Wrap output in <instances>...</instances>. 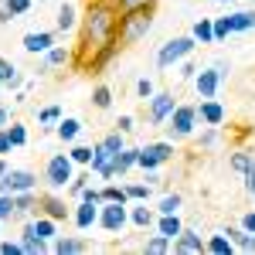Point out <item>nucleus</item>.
<instances>
[{
	"label": "nucleus",
	"mask_w": 255,
	"mask_h": 255,
	"mask_svg": "<svg viewBox=\"0 0 255 255\" xmlns=\"http://www.w3.org/2000/svg\"><path fill=\"white\" fill-rule=\"evenodd\" d=\"M10 150H14V143H10V133H7V129H0V157H3V153H10Z\"/></svg>",
	"instance_id": "obj_49"
},
{
	"label": "nucleus",
	"mask_w": 255,
	"mask_h": 255,
	"mask_svg": "<svg viewBox=\"0 0 255 255\" xmlns=\"http://www.w3.org/2000/svg\"><path fill=\"white\" fill-rule=\"evenodd\" d=\"M150 191H153V184H150V180H146V184H129V187H126L129 201H146V197H150Z\"/></svg>",
	"instance_id": "obj_36"
},
{
	"label": "nucleus",
	"mask_w": 255,
	"mask_h": 255,
	"mask_svg": "<svg viewBox=\"0 0 255 255\" xmlns=\"http://www.w3.org/2000/svg\"><path fill=\"white\" fill-rule=\"evenodd\" d=\"M126 218H129V211H126V204H119V201H102L99 204V225L106 228V232H123V225H126Z\"/></svg>",
	"instance_id": "obj_6"
},
{
	"label": "nucleus",
	"mask_w": 255,
	"mask_h": 255,
	"mask_svg": "<svg viewBox=\"0 0 255 255\" xmlns=\"http://www.w3.org/2000/svg\"><path fill=\"white\" fill-rule=\"evenodd\" d=\"M157 0H119V10H143V7H153Z\"/></svg>",
	"instance_id": "obj_43"
},
{
	"label": "nucleus",
	"mask_w": 255,
	"mask_h": 255,
	"mask_svg": "<svg viewBox=\"0 0 255 255\" xmlns=\"http://www.w3.org/2000/svg\"><path fill=\"white\" fill-rule=\"evenodd\" d=\"M92 106H96V109H109V106H113V92H109L106 85H96V89H92Z\"/></svg>",
	"instance_id": "obj_30"
},
{
	"label": "nucleus",
	"mask_w": 255,
	"mask_h": 255,
	"mask_svg": "<svg viewBox=\"0 0 255 255\" xmlns=\"http://www.w3.org/2000/svg\"><path fill=\"white\" fill-rule=\"evenodd\" d=\"M58 119H61V109L58 106H44L38 113V123L41 126H58Z\"/></svg>",
	"instance_id": "obj_34"
},
{
	"label": "nucleus",
	"mask_w": 255,
	"mask_h": 255,
	"mask_svg": "<svg viewBox=\"0 0 255 255\" xmlns=\"http://www.w3.org/2000/svg\"><path fill=\"white\" fill-rule=\"evenodd\" d=\"M102 201H119V204H126L129 201V194H126V187H102Z\"/></svg>",
	"instance_id": "obj_39"
},
{
	"label": "nucleus",
	"mask_w": 255,
	"mask_h": 255,
	"mask_svg": "<svg viewBox=\"0 0 255 255\" xmlns=\"http://www.w3.org/2000/svg\"><path fill=\"white\" fill-rule=\"evenodd\" d=\"M174 109H177V102H174L170 92H153V96H150V123H153V126L167 123Z\"/></svg>",
	"instance_id": "obj_10"
},
{
	"label": "nucleus",
	"mask_w": 255,
	"mask_h": 255,
	"mask_svg": "<svg viewBox=\"0 0 255 255\" xmlns=\"http://www.w3.org/2000/svg\"><path fill=\"white\" fill-rule=\"evenodd\" d=\"M170 245H174V242H170L167 235H153L150 242H146V252H150V255H163Z\"/></svg>",
	"instance_id": "obj_35"
},
{
	"label": "nucleus",
	"mask_w": 255,
	"mask_h": 255,
	"mask_svg": "<svg viewBox=\"0 0 255 255\" xmlns=\"http://www.w3.org/2000/svg\"><path fill=\"white\" fill-rule=\"evenodd\" d=\"M14 201H17V215L34 211V191H20V194H14Z\"/></svg>",
	"instance_id": "obj_33"
},
{
	"label": "nucleus",
	"mask_w": 255,
	"mask_h": 255,
	"mask_svg": "<svg viewBox=\"0 0 255 255\" xmlns=\"http://www.w3.org/2000/svg\"><path fill=\"white\" fill-rule=\"evenodd\" d=\"M129 221H133V225H139V228H150V225H153V211L146 208V201H143V204H136V208H129Z\"/></svg>",
	"instance_id": "obj_27"
},
{
	"label": "nucleus",
	"mask_w": 255,
	"mask_h": 255,
	"mask_svg": "<svg viewBox=\"0 0 255 255\" xmlns=\"http://www.w3.org/2000/svg\"><path fill=\"white\" fill-rule=\"evenodd\" d=\"M3 7L17 17V14H27V10H31V0H3Z\"/></svg>",
	"instance_id": "obj_42"
},
{
	"label": "nucleus",
	"mask_w": 255,
	"mask_h": 255,
	"mask_svg": "<svg viewBox=\"0 0 255 255\" xmlns=\"http://www.w3.org/2000/svg\"><path fill=\"white\" fill-rule=\"evenodd\" d=\"M7 133H10V143H14V146H24V143H27V129H24L20 123H7Z\"/></svg>",
	"instance_id": "obj_38"
},
{
	"label": "nucleus",
	"mask_w": 255,
	"mask_h": 255,
	"mask_svg": "<svg viewBox=\"0 0 255 255\" xmlns=\"http://www.w3.org/2000/svg\"><path fill=\"white\" fill-rule=\"evenodd\" d=\"M68 157L75 160V163H92V146H72Z\"/></svg>",
	"instance_id": "obj_41"
},
{
	"label": "nucleus",
	"mask_w": 255,
	"mask_h": 255,
	"mask_svg": "<svg viewBox=\"0 0 255 255\" xmlns=\"http://www.w3.org/2000/svg\"><path fill=\"white\" fill-rule=\"evenodd\" d=\"M170 157H174V146H170V143H146V146H139L136 167H143V170H157L160 163H167Z\"/></svg>",
	"instance_id": "obj_8"
},
{
	"label": "nucleus",
	"mask_w": 255,
	"mask_h": 255,
	"mask_svg": "<svg viewBox=\"0 0 255 255\" xmlns=\"http://www.w3.org/2000/svg\"><path fill=\"white\" fill-rule=\"evenodd\" d=\"M65 61H72V55L65 48H51L48 51V65H65Z\"/></svg>",
	"instance_id": "obj_44"
},
{
	"label": "nucleus",
	"mask_w": 255,
	"mask_h": 255,
	"mask_svg": "<svg viewBox=\"0 0 255 255\" xmlns=\"http://www.w3.org/2000/svg\"><path fill=\"white\" fill-rule=\"evenodd\" d=\"M24 48H27L31 55H48V51L55 48V34H48V31H34V34L24 38Z\"/></svg>",
	"instance_id": "obj_13"
},
{
	"label": "nucleus",
	"mask_w": 255,
	"mask_h": 255,
	"mask_svg": "<svg viewBox=\"0 0 255 255\" xmlns=\"http://www.w3.org/2000/svg\"><path fill=\"white\" fill-rule=\"evenodd\" d=\"M228 34H232V24H228V17L215 20V41H225Z\"/></svg>",
	"instance_id": "obj_45"
},
{
	"label": "nucleus",
	"mask_w": 255,
	"mask_h": 255,
	"mask_svg": "<svg viewBox=\"0 0 255 255\" xmlns=\"http://www.w3.org/2000/svg\"><path fill=\"white\" fill-rule=\"evenodd\" d=\"M157 228H160V235H167L170 242H174V238L184 232V225H180V218H177V215H160Z\"/></svg>",
	"instance_id": "obj_24"
},
{
	"label": "nucleus",
	"mask_w": 255,
	"mask_h": 255,
	"mask_svg": "<svg viewBox=\"0 0 255 255\" xmlns=\"http://www.w3.org/2000/svg\"><path fill=\"white\" fill-rule=\"evenodd\" d=\"M82 201H92V204H102V191H96V187H89V184H85V187H82Z\"/></svg>",
	"instance_id": "obj_46"
},
{
	"label": "nucleus",
	"mask_w": 255,
	"mask_h": 255,
	"mask_svg": "<svg viewBox=\"0 0 255 255\" xmlns=\"http://www.w3.org/2000/svg\"><path fill=\"white\" fill-rule=\"evenodd\" d=\"M225 235L235 242V249H242V252H255V232H245V228H228Z\"/></svg>",
	"instance_id": "obj_20"
},
{
	"label": "nucleus",
	"mask_w": 255,
	"mask_h": 255,
	"mask_svg": "<svg viewBox=\"0 0 255 255\" xmlns=\"http://www.w3.org/2000/svg\"><path fill=\"white\" fill-rule=\"evenodd\" d=\"M225 75H228V65H225V61H218L215 68H208V72H197V75H194L197 96H201V99H215V92H218V85H221Z\"/></svg>",
	"instance_id": "obj_7"
},
{
	"label": "nucleus",
	"mask_w": 255,
	"mask_h": 255,
	"mask_svg": "<svg viewBox=\"0 0 255 255\" xmlns=\"http://www.w3.org/2000/svg\"><path fill=\"white\" fill-rule=\"evenodd\" d=\"M252 163H255V160L249 157V153H235V157H232V170H238V174H249V170H252Z\"/></svg>",
	"instance_id": "obj_40"
},
{
	"label": "nucleus",
	"mask_w": 255,
	"mask_h": 255,
	"mask_svg": "<svg viewBox=\"0 0 255 255\" xmlns=\"http://www.w3.org/2000/svg\"><path fill=\"white\" fill-rule=\"evenodd\" d=\"M228 24H232V34H235V31H252V27H255V10L228 14Z\"/></svg>",
	"instance_id": "obj_26"
},
{
	"label": "nucleus",
	"mask_w": 255,
	"mask_h": 255,
	"mask_svg": "<svg viewBox=\"0 0 255 255\" xmlns=\"http://www.w3.org/2000/svg\"><path fill=\"white\" fill-rule=\"evenodd\" d=\"M20 242H24V252H27V255H41V252H48V238L20 235Z\"/></svg>",
	"instance_id": "obj_29"
},
{
	"label": "nucleus",
	"mask_w": 255,
	"mask_h": 255,
	"mask_svg": "<svg viewBox=\"0 0 255 255\" xmlns=\"http://www.w3.org/2000/svg\"><path fill=\"white\" fill-rule=\"evenodd\" d=\"M38 187V177L31 170H7L0 177V194H20V191H34Z\"/></svg>",
	"instance_id": "obj_9"
},
{
	"label": "nucleus",
	"mask_w": 255,
	"mask_h": 255,
	"mask_svg": "<svg viewBox=\"0 0 255 255\" xmlns=\"http://www.w3.org/2000/svg\"><path fill=\"white\" fill-rule=\"evenodd\" d=\"M245 180H249V194L255 197V163H252V170H249V174H245Z\"/></svg>",
	"instance_id": "obj_52"
},
{
	"label": "nucleus",
	"mask_w": 255,
	"mask_h": 255,
	"mask_svg": "<svg viewBox=\"0 0 255 255\" xmlns=\"http://www.w3.org/2000/svg\"><path fill=\"white\" fill-rule=\"evenodd\" d=\"M136 92H139L143 99H150V96H153V82H150V79H139V82H136Z\"/></svg>",
	"instance_id": "obj_48"
},
{
	"label": "nucleus",
	"mask_w": 255,
	"mask_h": 255,
	"mask_svg": "<svg viewBox=\"0 0 255 255\" xmlns=\"http://www.w3.org/2000/svg\"><path fill=\"white\" fill-rule=\"evenodd\" d=\"M14 17V14H10V10H7V7H3V10H0V24H7V20Z\"/></svg>",
	"instance_id": "obj_55"
},
{
	"label": "nucleus",
	"mask_w": 255,
	"mask_h": 255,
	"mask_svg": "<svg viewBox=\"0 0 255 255\" xmlns=\"http://www.w3.org/2000/svg\"><path fill=\"white\" fill-rule=\"evenodd\" d=\"M116 27H119V10L109 7L106 0H89V10L82 17V41H79V68H89V61L102 44L116 41Z\"/></svg>",
	"instance_id": "obj_1"
},
{
	"label": "nucleus",
	"mask_w": 255,
	"mask_h": 255,
	"mask_svg": "<svg viewBox=\"0 0 255 255\" xmlns=\"http://www.w3.org/2000/svg\"><path fill=\"white\" fill-rule=\"evenodd\" d=\"M55 133H58L65 143H72V139L82 133V123H79V119H72V116H61V119H58V129H55Z\"/></svg>",
	"instance_id": "obj_23"
},
{
	"label": "nucleus",
	"mask_w": 255,
	"mask_h": 255,
	"mask_svg": "<svg viewBox=\"0 0 255 255\" xmlns=\"http://www.w3.org/2000/svg\"><path fill=\"white\" fill-rule=\"evenodd\" d=\"M180 211V194H163L160 197V215H177Z\"/></svg>",
	"instance_id": "obj_37"
},
{
	"label": "nucleus",
	"mask_w": 255,
	"mask_h": 255,
	"mask_svg": "<svg viewBox=\"0 0 255 255\" xmlns=\"http://www.w3.org/2000/svg\"><path fill=\"white\" fill-rule=\"evenodd\" d=\"M75 24H79V17H75V10H72V7L65 3V7L58 10V31H72Z\"/></svg>",
	"instance_id": "obj_32"
},
{
	"label": "nucleus",
	"mask_w": 255,
	"mask_h": 255,
	"mask_svg": "<svg viewBox=\"0 0 255 255\" xmlns=\"http://www.w3.org/2000/svg\"><path fill=\"white\" fill-rule=\"evenodd\" d=\"M174 249L180 255H201V252H208V242H201V235H197V232L184 228V232L174 238Z\"/></svg>",
	"instance_id": "obj_12"
},
{
	"label": "nucleus",
	"mask_w": 255,
	"mask_h": 255,
	"mask_svg": "<svg viewBox=\"0 0 255 255\" xmlns=\"http://www.w3.org/2000/svg\"><path fill=\"white\" fill-rule=\"evenodd\" d=\"M197 48V41H194V34H180V38H174V41H167L163 48H160V55H157V65L160 68H170V65H177V61H184L191 51Z\"/></svg>",
	"instance_id": "obj_3"
},
{
	"label": "nucleus",
	"mask_w": 255,
	"mask_h": 255,
	"mask_svg": "<svg viewBox=\"0 0 255 255\" xmlns=\"http://www.w3.org/2000/svg\"><path fill=\"white\" fill-rule=\"evenodd\" d=\"M24 235H38V238H48V242H51V238H55V218H34V221H27V225H24Z\"/></svg>",
	"instance_id": "obj_15"
},
{
	"label": "nucleus",
	"mask_w": 255,
	"mask_h": 255,
	"mask_svg": "<svg viewBox=\"0 0 255 255\" xmlns=\"http://www.w3.org/2000/svg\"><path fill=\"white\" fill-rule=\"evenodd\" d=\"M85 249L89 245L72 235H55V242H51V252H58V255H75V252H85Z\"/></svg>",
	"instance_id": "obj_17"
},
{
	"label": "nucleus",
	"mask_w": 255,
	"mask_h": 255,
	"mask_svg": "<svg viewBox=\"0 0 255 255\" xmlns=\"http://www.w3.org/2000/svg\"><path fill=\"white\" fill-rule=\"evenodd\" d=\"M82 187H85V177H72V191L82 194Z\"/></svg>",
	"instance_id": "obj_53"
},
{
	"label": "nucleus",
	"mask_w": 255,
	"mask_h": 255,
	"mask_svg": "<svg viewBox=\"0 0 255 255\" xmlns=\"http://www.w3.org/2000/svg\"><path fill=\"white\" fill-rule=\"evenodd\" d=\"M24 252V242H3L0 245V255H20Z\"/></svg>",
	"instance_id": "obj_47"
},
{
	"label": "nucleus",
	"mask_w": 255,
	"mask_h": 255,
	"mask_svg": "<svg viewBox=\"0 0 255 255\" xmlns=\"http://www.w3.org/2000/svg\"><path fill=\"white\" fill-rule=\"evenodd\" d=\"M41 211L48 218H55V221H65L68 218V208H65V201H58V197H41Z\"/></svg>",
	"instance_id": "obj_22"
},
{
	"label": "nucleus",
	"mask_w": 255,
	"mask_h": 255,
	"mask_svg": "<svg viewBox=\"0 0 255 255\" xmlns=\"http://www.w3.org/2000/svg\"><path fill=\"white\" fill-rule=\"evenodd\" d=\"M14 215H17V201H14V194H0V221H10Z\"/></svg>",
	"instance_id": "obj_31"
},
{
	"label": "nucleus",
	"mask_w": 255,
	"mask_h": 255,
	"mask_svg": "<svg viewBox=\"0 0 255 255\" xmlns=\"http://www.w3.org/2000/svg\"><path fill=\"white\" fill-rule=\"evenodd\" d=\"M218 3H232V0H218Z\"/></svg>",
	"instance_id": "obj_57"
},
{
	"label": "nucleus",
	"mask_w": 255,
	"mask_h": 255,
	"mask_svg": "<svg viewBox=\"0 0 255 255\" xmlns=\"http://www.w3.org/2000/svg\"><path fill=\"white\" fill-rule=\"evenodd\" d=\"M72 167H75V160L65 157V153H55V157L48 160V170H44V177H48V184L55 187V191H61L65 184H72Z\"/></svg>",
	"instance_id": "obj_5"
},
{
	"label": "nucleus",
	"mask_w": 255,
	"mask_h": 255,
	"mask_svg": "<svg viewBox=\"0 0 255 255\" xmlns=\"http://www.w3.org/2000/svg\"><path fill=\"white\" fill-rule=\"evenodd\" d=\"M150 27H153V7H143V10H119V27H116L119 48L136 44L139 38H146Z\"/></svg>",
	"instance_id": "obj_2"
},
{
	"label": "nucleus",
	"mask_w": 255,
	"mask_h": 255,
	"mask_svg": "<svg viewBox=\"0 0 255 255\" xmlns=\"http://www.w3.org/2000/svg\"><path fill=\"white\" fill-rule=\"evenodd\" d=\"M7 119H10V116H7V109L0 106V129H7Z\"/></svg>",
	"instance_id": "obj_54"
},
{
	"label": "nucleus",
	"mask_w": 255,
	"mask_h": 255,
	"mask_svg": "<svg viewBox=\"0 0 255 255\" xmlns=\"http://www.w3.org/2000/svg\"><path fill=\"white\" fill-rule=\"evenodd\" d=\"M7 174V163H3V157H0V177Z\"/></svg>",
	"instance_id": "obj_56"
},
{
	"label": "nucleus",
	"mask_w": 255,
	"mask_h": 255,
	"mask_svg": "<svg viewBox=\"0 0 255 255\" xmlns=\"http://www.w3.org/2000/svg\"><path fill=\"white\" fill-rule=\"evenodd\" d=\"M197 119H201V116H197V106H177L174 113H170V119H167V123H170L167 129H170V136L184 139V136H191V133H194Z\"/></svg>",
	"instance_id": "obj_4"
},
{
	"label": "nucleus",
	"mask_w": 255,
	"mask_h": 255,
	"mask_svg": "<svg viewBox=\"0 0 255 255\" xmlns=\"http://www.w3.org/2000/svg\"><path fill=\"white\" fill-rule=\"evenodd\" d=\"M136 160H139V150H126V146H123L116 153V160H113V177H123L126 170H133Z\"/></svg>",
	"instance_id": "obj_19"
},
{
	"label": "nucleus",
	"mask_w": 255,
	"mask_h": 255,
	"mask_svg": "<svg viewBox=\"0 0 255 255\" xmlns=\"http://www.w3.org/2000/svg\"><path fill=\"white\" fill-rule=\"evenodd\" d=\"M72 221L79 225V228H92L99 221V204H92V201H82L79 208H75V215H72Z\"/></svg>",
	"instance_id": "obj_16"
},
{
	"label": "nucleus",
	"mask_w": 255,
	"mask_h": 255,
	"mask_svg": "<svg viewBox=\"0 0 255 255\" xmlns=\"http://www.w3.org/2000/svg\"><path fill=\"white\" fill-rule=\"evenodd\" d=\"M242 228H245V232H255V211H249V215L242 218Z\"/></svg>",
	"instance_id": "obj_51"
},
{
	"label": "nucleus",
	"mask_w": 255,
	"mask_h": 255,
	"mask_svg": "<svg viewBox=\"0 0 255 255\" xmlns=\"http://www.w3.org/2000/svg\"><path fill=\"white\" fill-rule=\"evenodd\" d=\"M191 34H194L197 44H215V20H211V17H201L194 24V31H191Z\"/></svg>",
	"instance_id": "obj_21"
},
{
	"label": "nucleus",
	"mask_w": 255,
	"mask_h": 255,
	"mask_svg": "<svg viewBox=\"0 0 255 255\" xmlns=\"http://www.w3.org/2000/svg\"><path fill=\"white\" fill-rule=\"evenodd\" d=\"M197 116L204 119L208 126H221V123H225V109L218 106L215 99H201V106H197Z\"/></svg>",
	"instance_id": "obj_14"
},
{
	"label": "nucleus",
	"mask_w": 255,
	"mask_h": 255,
	"mask_svg": "<svg viewBox=\"0 0 255 255\" xmlns=\"http://www.w3.org/2000/svg\"><path fill=\"white\" fill-rule=\"evenodd\" d=\"M116 51H119V41H109V44H102L96 55H92V61H89V72H102L109 61L116 58Z\"/></svg>",
	"instance_id": "obj_18"
},
{
	"label": "nucleus",
	"mask_w": 255,
	"mask_h": 255,
	"mask_svg": "<svg viewBox=\"0 0 255 255\" xmlns=\"http://www.w3.org/2000/svg\"><path fill=\"white\" fill-rule=\"evenodd\" d=\"M0 85H7V89H17L20 85V75L10 61H0Z\"/></svg>",
	"instance_id": "obj_28"
},
{
	"label": "nucleus",
	"mask_w": 255,
	"mask_h": 255,
	"mask_svg": "<svg viewBox=\"0 0 255 255\" xmlns=\"http://www.w3.org/2000/svg\"><path fill=\"white\" fill-rule=\"evenodd\" d=\"M208 252L211 255H232L235 252V242L225 235V232H221V235H211L208 238Z\"/></svg>",
	"instance_id": "obj_25"
},
{
	"label": "nucleus",
	"mask_w": 255,
	"mask_h": 255,
	"mask_svg": "<svg viewBox=\"0 0 255 255\" xmlns=\"http://www.w3.org/2000/svg\"><path fill=\"white\" fill-rule=\"evenodd\" d=\"M116 129H119V133H129V129H133V116H119Z\"/></svg>",
	"instance_id": "obj_50"
},
{
	"label": "nucleus",
	"mask_w": 255,
	"mask_h": 255,
	"mask_svg": "<svg viewBox=\"0 0 255 255\" xmlns=\"http://www.w3.org/2000/svg\"><path fill=\"white\" fill-rule=\"evenodd\" d=\"M113 160H116V150H109L106 143H96V146H92V163H89V167H92L96 174H102L106 180H113Z\"/></svg>",
	"instance_id": "obj_11"
}]
</instances>
